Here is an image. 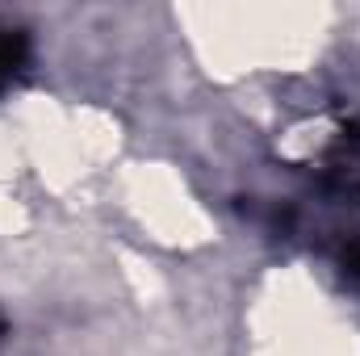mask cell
<instances>
[{
    "instance_id": "1",
    "label": "cell",
    "mask_w": 360,
    "mask_h": 356,
    "mask_svg": "<svg viewBox=\"0 0 360 356\" xmlns=\"http://www.w3.org/2000/svg\"><path fill=\"white\" fill-rule=\"evenodd\" d=\"M30 59V42L21 30H0V92L8 89Z\"/></svg>"
},
{
    "instance_id": "2",
    "label": "cell",
    "mask_w": 360,
    "mask_h": 356,
    "mask_svg": "<svg viewBox=\"0 0 360 356\" xmlns=\"http://www.w3.org/2000/svg\"><path fill=\"white\" fill-rule=\"evenodd\" d=\"M344 268H348V272L360 281V243H352V248L344 252Z\"/></svg>"
}]
</instances>
